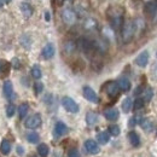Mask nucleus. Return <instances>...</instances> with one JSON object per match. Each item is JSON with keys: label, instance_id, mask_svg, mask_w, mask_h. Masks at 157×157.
Returning <instances> with one entry per match:
<instances>
[{"label": "nucleus", "instance_id": "nucleus-1", "mask_svg": "<svg viewBox=\"0 0 157 157\" xmlns=\"http://www.w3.org/2000/svg\"><path fill=\"white\" fill-rule=\"evenodd\" d=\"M136 33H137V27H136V23L133 21H128V22L123 23V25L121 28V38H122V41L124 44L131 42L132 39L134 38Z\"/></svg>", "mask_w": 157, "mask_h": 157}, {"label": "nucleus", "instance_id": "nucleus-2", "mask_svg": "<svg viewBox=\"0 0 157 157\" xmlns=\"http://www.w3.org/2000/svg\"><path fill=\"white\" fill-rule=\"evenodd\" d=\"M109 21H110V25L114 30H121L122 25H123V16L121 11H115L113 13L109 15Z\"/></svg>", "mask_w": 157, "mask_h": 157}, {"label": "nucleus", "instance_id": "nucleus-3", "mask_svg": "<svg viewBox=\"0 0 157 157\" xmlns=\"http://www.w3.org/2000/svg\"><path fill=\"white\" fill-rule=\"evenodd\" d=\"M62 104L64 106V109L71 114H76L78 111V103L70 97H63L62 99Z\"/></svg>", "mask_w": 157, "mask_h": 157}, {"label": "nucleus", "instance_id": "nucleus-4", "mask_svg": "<svg viewBox=\"0 0 157 157\" xmlns=\"http://www.w3.org/2000/svg\"><path fill=\"white\" fill-rule=\"evenodd\" d=\"M41 122H42L41 116H40L39 114H34V115L29 116V117L25 120L24 126H25L27 128H29V129H36L38 127L41 126Z\"/></svg>", "mask_w": 157, "mask_h": 157}, {"label": "nucleus", "instance_id": "nucleus-5", "mask_svg": "<svg viewBox=\"0 0 157 157\" xmlns=\"http://www.w3.org/2000/svg\"><path fill=\"white\" fill-rule=\"evenodd\" d=\"M62 20L65 24L68 25H73L76 22V13L74 10L71 9H64L62 12Z\"/></svg>", "mask_w": 157, "mask_h": 157}, {"label": "nucleus", "instance_id": "nucleus-6", "mask_svg": "<svg viewBox=\"0 0 157 157\" xmlns=\"http://www.w3.org/2000/svg\"><path fill=\"white\" fill-rule=\"evenodd\" d=\"M104 90H105L106 94L110 98H116L118 94H120V88H118L117 86V82H115V81H109L104 86Z\"/></svg>", "mask_w": 157, "mask_h": 157}, {"label": "nucleus", "instance_id": "nucleus-7", "mask_svg": "<svg viewBox=\"0 0 157 157\" xmlns=\"http://www.w3.org/2000/svg\"><path fill=\"white\" fill-rule=\"evenodd\" d=\"M2 91H4V96H5V98H7L10 101L15 100L16 94H15V92H13V87H12L11 81H5V82H4Z\"/></svg>", "mask_w": 157, "mask_h": 157}, {"label": "nucleus", "instance_id": "nucleus-8", "mask_svg": "<svg viewBox=\"0 0 157 157\" xmlns=\"http://www.w3.org/2000/svg\"><path fill=\"white\" fill-rule=\"evenodd\" d=\"M83 97L87 99L88 101H91V103H98L99 101L97 93L91 87H88V86H85L83 87Z\"/></svg>", "mask_w": 157, "mask_h": 157}, {"label": "nucleus", "instance_id": "nucleus-9", "mask_svg": "<svg viewBox=\"0 0 157 157\" xmlns=\"http://www.w3.org/2000/svg\"><path fill=\"white\" fill-rule=\"evenodd\" d=\"M85 149H86V151H87L88 154H91V155H96V154L99 152L98 143L94 141V140H92V139H88V140L85 141Z\"/></svg>", "mask_w": 157, "mask_h": 157}, {"label": "nucleus", "instance_id": "nucleus-10", "mask_svg": "<svg viewBox=\"0 0 157 157\" xmlns=\"http://www.w3.org/2000/svg\"><path fill=\"white\" fill-rule=\"evenodd\" d=\"M149 63V52L147 51H144L141 52L137 58H136V64L140 68H145Z\"/></svg>", "mask_w": 157, "mask_h": 157}, {"label": "nucleus", "instance_id": "nucleus-11", "mask_svg": "<svg viewBox=\"0 0 157 157\" xmlns=\"http://www.w3.org/2000/svg\"><path fill=\"white\" fill-rule=\"evenodd\" d=\"M41 56H42V58H45V59H51L55 56V46H53L52 44H47V45L42 48Z\"/></svg>", "mask_w": 157, "mask_h": 157}, {"label": "nucleus", "instance_id": "nucleus-12", "mask_svg": "<svg viewBox=\"0 0 157 157\" xmlns=\"http://www.w3.org/2000/svg\"><path fill=\"white\" fill-rule=\"evenodd\" d=\"M67 132H68L67 124H65L64 122H62V121H58V122L56 123V126H55V136H56V137H62V136H64Z\"/></svg>", "mask_w": 157, "mask_h": 157}, {"label": "nucleus", "instance_id": "nucleus-13", "mask_svg": "<svg viewBox=\"0 0 157 157\" xmlns=\"http://www.w3.org/2000/svg\"><path fill=\"white\" fill-rule=\"evenodd\" d=\"M104 116L106 120H109V121H116L120 116V113H118L117 109H115V108H110V109H106L105 111H104Z\"/></svg>", "mask_w": 157, "mask_h": 157}, {"label": "nucleus", "instance_id": "nucleus-14", "mask_svg": "<svg viewBox=\"0 0 157 157\" xmlns=\"http://www.w3.org/2000/svg\"><path fill=\"white\" fill-rule=\"evenodd\" d=\"M144 11H145L146 15L154 17L155 16V12H156V2H155V0L146 2L145 4V7H144Z\"/></svg>", "mask_w": 157, "mask_h": 157}, {"label": "nucleus", "instance_id": "nucleus-15", "mask_svg": "<svg viewBox=\"0 0 157 157\" xmlns=\"http://www.w3.org/2000/svg\"><path fill=\"white\" fill-rule=\"evenodd\" d=\"M117 86L120 88V91H123V92H127L131 90V81L126 78H121L117 81Z\"/></svg>", "mask_w": 157, "mask_h": 157}, {"label": "nucleus", "instance_id": "nucleus-16", "mask_svg": "<svg viewBox=\"0 0 157 157\" xmlns=\"http://www.w3.org/2000/svg\"><path fill=\"white\" fill-rule=\"evenodd\" d=\"M21 11H22L23 16L27 17V18H29V17L33 15V7H32L30 4H28V2H22V4H21Z\"/></svg>", "mask_w": 157, "mask_h": 157}, {"label": "nucleus", "instance_id": "nucleus-17", "mask_svg": "<svg viewBox=\"0 0 157 157\" xmlns=\"http://www.w3.org/2000/svg\"><path fill=\"white\" fill-rule=\"evenodd\" d=\"M140 126H141V128H143L145 132H147V133H150V132L154 129V122H152L150 118H143V120L140 121Z\"/></svg>", "mask_w": 157, "mask_h": 157}, {"label": "nucleus", "instance_id": "nucleus-18", "mask_svg": "<svg viewBox=\"0 0 157 157\" xmlns=\"http://www.w3.org/2000/svg\"><path fill=\"white\" fill-rule=\"evenodd\" d=\"M128 139H129V143H131L134 147H138V146L140 145V138H139L137 132H134V131L129 132V134H128Z\"/></svg>", "mask_w": 157, "mask_h": 157}, {"label": "nucleus", "instance_id": "nucleus-19", "mask_svg": "<svg viewBox=\"0 0 157 157\" xmlns=\"http://www.w3.org/2000/svg\"><path fill=\"white\" fill-rule=\"evenodd\" d=\"M86 122H87L88 126L96 124V123L98 122V115H97L96 113H93V111L87 113V115H86Z\"/></svg>", "mask_w": 157, "mask_h": 157}, {"label": "nucleus", "instance_id": "nucleus-20", "mask_svg": "<svg viewBox=\"0 0 157 157\" xmlns=\"http://www.w3.org/2000/svg\"><path fill=\"white\" fill-rule=\"evenodd\" d=\"M0 151H1V154L5 155V156L9 155L10 151H11V144H10V141L2 140V141H1V145H0Z\"/></svg>", "mask_w": 157, "mask_h": 157}, {"label": "nucleus", "instance_id": "nucleus-21", "mask_svg": "<svg viewBox=\"0 0 157 157\" xmlns=\"http://www.w3.org/2000/svg\"><path fill=\"white\" fill-rule=\"evenodd\" d=\"M28 111H29V105L27 103L21 104L20 106H18V116H20L21 120H23V118L27 116Z\"/></svg>", "mask_w": 157, "mask_h": 157}, {"label": "nucleus", "instance_id": "nucleus-22", "mask_svg": "<svg viewBox=\"0 0 157 157\" xmlns=\"http://www.w3.org/2000/svg\"><path fill=\"white\" fill-rule=\"evenodd\" d=\"M97 140H98L100 144H106L110 140V134L108 132H100L98 136H97Z\"/></svg>", "mask_w": 157, "mask_h": 157}, {"label": "nucleus", "instance_id": "nucleus-23", "mask_svg": "<svg viewBox=\"0 0 157 157\" xmlns=\"http://www.w3.org/2000/svg\"><path fill=\"white\" fill-rule=\"evenodd\" d=\"M132 106H133V101H132L131 98H126L123 100V103H122V110L124 113H129L131 109H132Z\"/></svg>", "mask_w": 157, "mask_h": 157}, {"label": "nucleus", "instance_id": "nucleus-24", "mask_svg": "<svg viewBox=\"0 0 157 157\" xmlns=\"http://www.w3.org/2000/svg\"><path fill=\"white\" fill-rule=\"evenodd\" d=\"M39 134L36 133V132H29L28 134H27V140L29 141V143H32V144H36L38 141H39Z\"/></svg>", "mask_w": 157, "mask_h": 157}, {"label": "nucleus", "instance_id": "nucleus-25", "mask_svg": "<svg viewBox=\"0 0 157 157\" xmlns=\"http://www.w3.org/2000/svg\"><path fill=\"white\" fill-rule=\"evenodd\" d=\"M38 154L41 157H47V155H48V146L46 144H40L38 146Z\"/></svg>", "mask_w": 157, "mask_h": 157}, {"label": "nucleus", "instance_id": "nucleus-26", "mask_svg": "<svg viewBox=\"0 0 157 157\" xmlns=\"http://www.w3.org/2000/svg\"><path fill=\"white\" fill-rule=\"evenodd\" d=\"M75 48H76V44L73 42V41H68V42L64 45V50H65V52H67L68 55L73 53V52L75 51Z\"/></svg>", "mask_w": 157, "mask_h": 157}, {"label": "nucleus", "instance_id": "nucleus-27", "mask_svg": "<svg viewBox=\"0 0 157 157\" xmlns=\"http://www.w3.org/2000/svg\"><path fill=\"white\" fill-rule=\"evenodd\" d=\"M108 133L111 134V136H114V137H117L118 134H120V127H118L117 124H111V126H109Z\"/></svg>", "mask_w": 157, "mask_h": 157}, {"label": "nucleus", "instance_id": "nucleus-28", "mask_svg": "<svg viewBox=\"0 0 157 157\" xmlns=\"http://www.w3.org/2000/svg\"><path fill=\"white\" fill-rule=\"evenodd\" d=\"M32 76H33L34 78H36V80H39V78L42 76V73H41L40 67H38V65H34V67L32 68Z\"/></svg>", "mask_w": 157, "mask_h": 157}, {"label": "nucleus", "instance_id": "nucleus-29", "mask_svg": "<svg viewBox=\"0 0 157 157\" xmlns=\"http://www.w3.org/2000/svg\"><path fill=\"white\" fill-rule=\"evenodd\" d=\"M144 104H145V101H144V99L141 98H137L136 100H134V103H133V109L134 110H140L143 106H144Z\"/></svg>", "mask_w": 157, "mask_h": 157}, {"label": "nucleus", "instance_id": "nucleus-30", "mask_svg": "<svg viewBox=\"0 0 157 157\" xmlns=\"http://www.w3.org/2000/svg\"><path fill=\"white\" fill-rule=\"evenodd\" d=\"M152 96H154V91H152V88H146L145 91H144V101H150L151 98H152Z\"/></svg>", "mask_w": 157, "mask_h": 157}, {"label": "nucleus", "instance_id": "nucleus-31", "mask_svg": "<svg viewBox=\"0 0 157 157\" xmlns=\"http://www.w3.org/2000/svg\"><path fill=\"white\" fill-rule=\"evenodd\" d=\"M15 111H16V106L13 104H9L7 108H6V115L9 117H12L15 115Z\"/></svg>", "mask_w": 157, "mask_h": 157}, {"label": "nucleus", "instance_id": "nucleus-32", "mask_svg": "<svg viewBox=\"0 0 157 157\" xmlns=\"http://www.w3.org/2000/svg\"><path fill=\"white\" fill-rule=\"evenodd\" d=\"M42 91H44V83L40 82V81L35 82L34 83V92H35V94H40Z\"/></svg>", "mask_w": 157, "mask_h": 157}, {"label": "nucleus", "instance_id": "nucleus-33", "mask_svg": "<svg viewBox=\"0 0 157 157\" xmlns=\"http://www.w3.org/2000/svg\"><path fill=\"white\" fill-rule=\"evenodd\" d=\"M96 27H97V22L94 20H87L85 23V28L87 29H94Z\"/></svg>", "mask_w": 157, "mask_h": 157}, {"label": "nucleus", "instance_id": "nucleus-34", "mask_svg": "<svg viewBox=\"0 0 157 157\" xmlns=\"http://www.w3.org/2000/svg\"><path fill=\"white\" fill-rule=\"evenodd\" d=\"M21 44H22V46H24L25 48H29L30 41L28 39V35H22V38H21Z\"/></svg>", "mask_w": 157, "mask_h": 157}, {"label": "nucleus", "instance_id": "nucleus-35", "mask_svg": "<svg viewBox=\"0 0 157 157\" xmlns=\"http://www.w3.org/2000/svg\"><path fill=\"white\" fill-rule=\"evenodd\" d=\"M151 78H152L154 81H157V60L152 65V68H151Z\"/></svg>", "mask_w": 157, "mask_h": 157}, {"label": "nucleus", "instance_id": "nucleus-36", "mask_svg": "<svg viewBox=\"0 0 157 157\" xmlns=\"http://www.w3.org/2000/svg\"><path fill=\"white\" fill-rule=\"evenodd\" d=\"M68 157H80V152H78L76 149H71L68 154Z\"/></svg>", "mask_w": 157, "mask_h": 157}, {"label": "nucleus", "instance_id": "nucleus-37", "mask_svg": "<svg viewBox=\"0 0 157 157\" xmlns=\"http://www.w3.org/2000/svg\"><path fill=\"white\" fill-rule=\"evenodd\" d=\"M12 67H13L15 69H20L21 68V63H20V60H18V58L12 59Z\"/></svg>", "mask_w": 157, "mask_h": 157}, {"label": "nucleus", "instance_id": "nucleus-38", "mask_svg": "<svg viewBox=\"0 0 157 157\" xmlns=\"http://www.w3.org/2000/svg\"><path fill=\"white\" fill-rule=\"evenodd\" d=\"M138 122H140L139 120H138L137 116H134V117H132L131 120H129V127H134L136 124H137Z\"/></svg>", "mask_w": 157, "mask_h": 157}, {"label": "nucleus", "instance_id": "nucleus-39", "mask_svg": "<svg viewBox=\"0 0 157 157\" xmlns=\"http://www.w3.org/2000/svg\"><path fill=\"white\" fill-rule=\"evenodd\" d=\"M52 99H53V97H52L51 94H47V96H45L44 101H45L46 104H51V103H52Z\"/></svg>", "mask_w": 157, "mask_h": 157}, {"label": "nucleus", "instance_id": "nucleus-40", "mask_svg": "<svg viewBox=\"0 0 157 157\" xmlns=\"http://www.w3.org/2000/svg\"><path fill=\"white\" fill-rule=\"evenodd\" d=\"M141 92H143V88L139 86V87H137V88H136V91H134V94H136V96H139Z\"/></svg>", "mask_w": 157, "mask_h": 157}, {"label": "nucleus", "instance_id": "nucleus-41", "mask_svg": "<svg viewBox=\"0 0 157 157\" xmlns=\"http://www.w3.org/2000/svg\"><path fill=\"white\" fill-rule=\"evenodd\" d=\"M17 152H18V155H23L24 154V149L22 146H17Z\"/></svg>", "mask_w": 157, "mask_h": 157}, {"label": "nucleus", "instance_id": "nucleus-42", "mask_svg": "<svg viewBox=\"0 0 157 157\" xmlns=\"http://www.w3.org/2000/svg\"><path fill=\"white\" fill-rule=\"evenodd\" d=\"M155 2H156V12H155V16L152 17V20L154 22H157V0H155Z\"/></svg>", "mask_w": 157, "mask_h": 157}, {"label": "nucleus", "instance_id": "nucleus-43", "mask_svg": "<svg viewBox=\"0 0 157 157\" xmlns=\"http://www.w3.org/2000/svg\"><path fill=\"white\" fill-rule=\"evenodd\" d=\"M45 18H46V21H50V13L48 12L45 13Z\"/></svg>", "mask_w": 157, "mask_h": 157}, {"label": "nucleus", "instance_id": "nucleus-44", "mask_svg": "<svg viewBox=\"0 0 157 157\" xmlns=\"http://www.w3.org/2000/svg\"><path fill=\"white\" fill-rule=\"evenodd\" d=\"M63 1H64V0H57V4L60 6V5H63Z\"/></svg>", "mask_w": 157, "mask_h": 157}, {"label": "nucleus", "instance_id": "nucleus-45", "mask_svg": "<svg viewBox=\"0 0 157 157\" xmlns=\"http://www.w3.org/2000/svg\"><path fill=\"white\" fill-rule=\"evenodd\" d=\"M2 4H4V0H0V7L2 6Z\"/></svg>", "mask_w": 157, "mask_h": 157}, {"label": "nucleus", "instance_id": "nucleus-46", "mask_svg": "<svg viewBox=\"0 0 157 157\" xmlns=\"http://www.w3.org/2000/svg\"><path fill=\"white\" fill-rule=\"evenodd\" d=\"M4 1H5V2H6V4H9V2H10V1H11V0H4Z\"/></svg>", "mask_w": 157, "mask_h": 157}, {"label": "nucleus", "instance_id": "nucleus-47", "mask_svg": "<svg viewBox=\"0 0 157 157\" xmlns=\"http://www.w3.org/2000/svg\"><path fill=\"white\" fill-rule=\"evenodd\" d=\"M1 65H2V63H1V62H0V70H1Z\"/></svg>", "mask_w": 157, "mask_h": 157}, {"label": "nucleus", "instance_id": "nucleus-48", "mask_svg": "<svg viewBox=\"0 0 157 157\" xmlns=\"http://www.w3.org/2000/svg\"><path fill=\"white\" fill-rule=\"evenodd\" d=\"M33 157H35V156H33Z\"/></svg>", "mask_w": 157, "mask_h": 157}, {"label": "nucleus", "instance_id": "nucleus-49", "mask_svg": "<svg viewBox=\"0 0 157 157\" xmlns=\"http://www.w3.org/2000/svg\"><path fill=\"white\" fill-rule=\"evenodd\" d=\"M156 56H157V55H156Z\"/></svg>", "mask_w": 157, "mask_h": 157}]
</instances>
